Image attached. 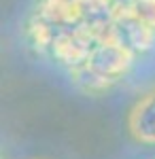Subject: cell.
Returning a JSON list of instances; mask_svg holds the SVG:
<instances>
[{
    "instance_id": "1",
    "label": "cell",
    "mask_w": 155,
    "mask_h": 159,
    "mask_svg": "<svg viewBox=\"0 0 155 159\" xmlns=\"http://www.w3.org/2000/svg\"><path fill=\"white\" fill-rule=\"evenodd\" d=\"M98 40H100V36L83 24L64 25V28L55 30L49 49L60 64L74 68V66H81L87 61L89 53L98 45Z\"/></svg>"
},
{
    "instance_id": "2",
    "label": "cell",
    "mask_w": 155,
    "mask_h": 159,
    "mask_svg": "<svg viewBox=\"0 0 155 159\" xmlns=\"http://www.w3.org/2000/svg\"><path fill=\"white\" fill-rule=\"evenodd\" d=\"M132 61H134V51H130L128 47H121L117 43L100 38L85 64L98 74H102L104 79H108L110 83H117L119 79H123L130 72Z\"/></svg>"
},
{
    "instance_id": "3",
    "label": "cell",
    "mask_w": 155,
    "mask_h": 159,
    "mask_svg": "<svg viewBox=\"0 0 155 159\" xmlns=\"http://www.w3.org/2000/svg\"><path fill=\"white\" fill-rule=\"evenodd\" d=\"M155 30H151L143 19H138L134 11L121 13L119 17L106 28V32L102 34L104 40L117 43L121 47H128L130 51H147L153 43Z\"/></svg>"
},
{
    "instance_id": "4",
    "label": "cell",
    "mask_w": 155,
    "mask_h": 159,
    "mask_svg": "<svg viewBox=\"0 0 155 159\" xmlns=\"http://www.w3.org/2000/svg\"><path fill=\"white\" fill-rule=\"evenodd\" d=\"M128 129L134 140L155 144V91L140 98L128 115Z\"/></svg>"
},
{
    "instance_id": "5",
    "label": "cell",
    "mask_w": 155,
    "mask_h": 159,
    "mask_svg": "<svg viewBox=\"0 0 155 159\" xmlns=\"http://www.w3.org/2000/svg\"><path fill=\"white\" fill-rule=\"evenodd\" d=\"M70 76H72V81L81 87L83 91H87V93H102V91H106V89H110V87L115 85L108 79H104L102 74L92 70L87 64L70 68Z\"/></svg>"
},
{
    "instance_id": "6",
    "label": "cell",
    "mask_w": 155,
    "mask_h": 159,
    "mask_svg": "<svg viewBox=\"0 0 155 159\" xmlns=\"http://www.w3.org/2000/svg\"><path fill=\"white\" fill-rule=\"evenodd\" d=\"M134 15L143 19L151 30H155V0H136L134 4Z\"/></svg>"
},
{
    "instance_id": "7",
    "label": "cell",
    "mask_w": 155,
    "mask_h": 159,
    "mask_svg": "<svg viewBox=\"0 0 155 159\" xmlns=\"http://www.w3.org/2000/svg\"><path fill=\"white\" fill-rule=\"evenodd\" d=\"M113 2V7L117 9L119 13H128L134 9V4H136V0H110Z\"/></svg>"
}]
</instances>
